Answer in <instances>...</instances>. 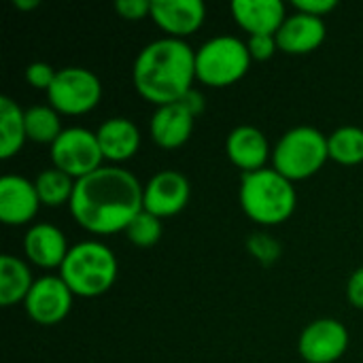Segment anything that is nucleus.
<instances>
[{
    "mask_svg": "<svg viewBox=\"0 0 363 363\" xmlns=\"http://www.w3.org/2000/svg\"><path fill=\"white\" fill-rule=\"evenodd\" d=\"M140 181L121 166H102L74 185L70 200L72 219L96 236L125 232L132 219L145 211Z\"/></svg>",
    "mask_w": 363,
    "mask_h": 363,
    "instance_id": "f257e3e1",
    "label": "nucleus"
},
{
    "mask_svg": "<svg viewBox=\"0 0 363 363\" xmlns=\"http://www.w3.org/2000/svg\"><path fill=\"white\" fill-rule=\"evenodd\" d=\"M196 81V51L179 38H157L140 49L132 66V83L140 98L155 106L179 102Z\"/></svg>",
    "mask_w": 363,
    "mask_h": 363,
    "instance_id": "f03ea898",
    "label": "nucleus"
},
{
    "mask_svg": "<svg viewBox=\"0 0 363 363\" xmlns=\"http://www.w3.org/2000/svg\"><path fill=\"white\" fill-rule=\"evenodd\" d=\"M238 200L245 215L266 228L289 221L298 206L294 183L274 168H262L242 174Z\"/></svg>",
    "mask_w": 363,
    "mask_h": 363,
    "instance_id": "7ed1b4c3",
    "label": "nucleus"
},
{
    "mask_svg": "<svg viewBox=\"0 0 363 363\" xmlns=\"http://www.w3.org/2000/svg\"><path fill=\"white\" fill-rule=\"evenodd\" d=\"M119 262L100 240H83L70 247L60 277L77 298L104 296L117 281Z\"/></svg>",
    "mask_w": 363,
    "mask_h": 363,
    "instance_id": "20e7f679",
    "label": "nucleus"
},
{
    "mask_svg": "<svg viewBox=\"0 0 363 363\" xmlns=\"http://www.w3.org/2000/svg\"><path fill=\"white\" fill-rule=\"evenodd\" d=\"M330 160L328 136L313 125L287 130L272 149V168L291 183L315 177Z\"/></svg>",
    "mask_w": 363,
    "mask_h": 363,
    "instance_id": "39448f33",
    "label": "nucleus"
},
{
    "mask_svg": "<svg viewBox=\"0 0 363 363\" xmlns=\"http://www.w3.org/2000/svg\"><path fill=\"white\" fill-rule=\"evenodd\" d=\"M251 62L247 40L221 34L196 51V79L208 87H230L249 72Z\"/></svg>",
    "mask_w": 363,
    "mask_h": 363,
    "instance_id": "423d86ee",
    "label": "nucleus"
},
{
    "mask_svg": "<svg viewBox=\"0 0 363 363\" xmlns=\"http://www.w3.org/2000/svg\"><path fill=\"white\" fill-rule=\"evenodd\" d=\"M47 100L60 115H85L102 100V83L89 68H60L47 91Z\"/></svg>",
    "mask_w": 363,
    "mask_h": 363,
    "instance_id": "0eeeda50",
    "label": "nucleus"
},
{
    "mask_svg": "<svg viewBox=\"0 0 363 363\" xmlns=\"http://www.w3.org/2000/svg\"><path fill=\"white\" fill-rule=\"evenodd\" d=\"M102 160L104 155L98 136L87 128H66L51 145L53 168L62 170L74 181L102 168Z\"/></svg>",
    "mask_w": 363,
    "mask_h": 363,
    "instance_id": "6e6552de",
    "label": "nucleus"
},
{
    "mask_svg": "<svg viewBox=\"0 0 363 363\" xmlns=\"http://www.w3.org/2000/svg\"><path fill=\"white\" fill-rule=\"evenodd\" d=\"M349 330L338 319H315L298 338V353L306 363H336L349 349Z\"/></svg>",
    "mask_w": 363,
    "mask_h": 363,
    "instance_id": "1a4fd4ad",
    "label": "nucleus"
},
{
    "mask_svg": "<svg viewBox=\"0 0 363 363\" xmlns=\"http://www.w3.org/2000/svg\"><path fill=\"white\" fill-rule=\"evenodd\" d=\"M72 300H74V294L68 289L62 277L47 274L34 281L28 298L23 300V308H26V315L34 323L43 328H51V325L62 323L68 317L72 308Z\"/></svg>",
    "mask_w": 363,
    "mask_h": 363,
    "instance_id": "9d476101",
    "label": "nucleus"
},
{
    "mask_svg": "<svg viewBox=\"0 0 363 363\" xmlns=\"http://www.w3.org/2000/svg\"><path fill=\"white\" fill-rule=\"evenodd\" d=\"M191 198L189 179L179 170H160L143 189V206L147 213L166 219L179 215Z\"/></svg>",
    "mask_w": 363,
    "mask_h": 363,
    "instance_id": "9b49d317",
    "label": "nucleus"
},
{
    "mask_svg": "<svg viewBox=\"0 0 363 363\" xmlns=\"http://www.w3.org/2000/svg\"><path fill=\"white\" fill-rule=\"evenodd\" d=\"M40 206L32 181L19 174H4L0 179V221L4 225H28L34 221Z\"/></svg>",
    "mask_w": 363,
    "mask_h": 363,
    "instance_id": "f8f14e48",
    "label": "nucleus"
},
{
    "mask_svg": "<svg viewBox=\"0 0 363 363\" xmlns=\"http://www.w3.org/2000/svg\"><path fill=\"white\" fill-rule=\"evenodd\" d=\"M151 19L170 38L185 40V36L202 28L206 6L200 0H153Z\"/></svg>",
    "mask_w": 363,
    "mask_h": 363,
    "instance_id": "ddd939ff",
    "label": "nucleus"
},
{
    "mask_svg": "<svg viewBox=\"0 0 363 363\" xmlns=\"http://www.w3.org/2000/svg\"><path fill=\"white\" fill-rule=\"evenodd\" d=\"M328 36V26L321 17H313L306 13H291L283 21L277 32L279 51L289 55H306L317 51Z\"/></svg>",
    "mask_w": 363,
    "mask_h": 363,
    "instance_id": "4468645a",
    "label": "nucleus"
},
{
    "mask_svg": "<svg viewBox=\"0 0 363 363\" xmlns=\"http://www.w3.org/2000/svg\"><path fill=\"white\" fill-rule=\"evenodd\" d=\"M230 11L249 36H277L287 19V6L281 0H234Z\"/></svg>",
    "mask_w": 363,
    "mask_h": 363,
    "instance_id": "2eb2a0df",
    "label": "nucleus"
},
{
    "mask_svg": "<svg viewBox=\"0 0 363 363\" xmlns=\"http://www.w3.org/2000/svg\"><path fill=\"white\" fill-rule=\"evenodd\" d=\"M225 153L242 174L266 168V162L272 157L266 134L255 125H236L228 134Z\"/></svg>",
    "mask_w": 363,
    "mask_h": 363,
    "instance_id": "dca6fc26",
    "label": "nucleus"
},
{
    "mask_svg": "<svg viewBox=\"0 0 363 363\" xmlns=\"http://www.w3.org/2000/svg\"><path fill=\"white\" fill-rule=\"evenodd\" d=\"M68 251L70 247L64 232L51 223H34L23 236V253L28 262L43 270H60Z\"/></svg>",
    "mask_w": 363,
    "mask_h": 363,
    "instance_id": "f3484780",
    "label": "nucleus"
},
{
    "mask_svg": "<svg viewBox=\"0 0 363 363\" xmlns=\"http://www.w3.org/2000/svg\"><path fill=\"white\" fill-rule=\"evenodd\" d=\"M194 123L196 117L181 102H172L155 108L149 121V132L157 147L170 151L183 147L191 138Z\"/></svg>",
    "mask_w": 363,
    "mask_h": 363,
    "instance_id": "a211bd4d",
    "label": "nucleus"
},
{
    "mask_svg": "<svg viewBox=\"0 0 363 363\" xmlns=\"http://www.w3.org/2000/svg\"><path fill=\"white\" fill-rule=\"evenodd\" d=\"M104 160L121 164L132 160L140 149V130L128 117H111L96 130Z\"/></svg>",
    "mask_w": 363,
    "mask_h": 363,
    "instance_id": "6ab92c4d",
    "label": "nucleus"
},
{
    "mask_svg": "<svg viewBox=\"0 0 363 363\" xmlns=\"http://www.w3.org/2000/svg\"><path fill=\"white\" fill-rule=\"evenodd\" d=\"M34 285L32 272L26 262L4 253L0 255V304L4 308L23 302Z\"/></svg>",
    "mask_w": 363,
    "mask_h": 363,
    "instance_id": "aec40b11",
    "label": "nucleus"
},
{
    "mask_svg": "<svg viewBox=\"0 0 363 363\" xmlns=\"http://www.w3.org/2000/svg\"><path fill=\"white\" fill-rule=\"evenodd\" d=\"M28 140L26 111L9 96L0 98V157H15Z\"/></svg>",
    "mask_w": 363,
    "mask_h": 363,
    "instance_id": "412c9836",
    "label": "nucleus"
},
{
    "mask_svg": "<svg viewBox=\"0 0 363 363\" xmlns=\"http://www.w3.org/2000/svg\"><path fill=\"white\" fill-rule=\"evenodd\" d=\"M330 160L340 166L363 164V128L342 125L328 136Z\"/></svg>",
    "mask_w": 363,
    "mask_h": 363,
    "instance_id": "4be33fe9",
    "label": "nucleus"
},
{
    "mask_svg": "<svg viewBox=\"0 0 363 363\" xmlns=\"http://www.w3.org/2000/svg\"><path fill=\"white\" fill-rule=\"evenodd\" d=\"M74 185H77V181L57 168H47V170L38 172V177L34 181L40 204L49 206V208L70 204L72 194H74Z\"/></svg>",
    "mask_w": 363,
    "mask_h": 363,
    "instance_id": "5701e85b",
    "label": "nucleus"
},
{
    "mask_svg": "<svg viewBox=\"0 0 363 363\" xmlns=\"http://www.w3.org/2000/svg\"><path fill=\"white\" fill-rule=\"evenodd\" d=\"M64 132L60 113L49 104H38L26 108V134L28 140L38 145H53Z\"/></svg>",
    "mask_w": 363,
    "mask_h": 363,
    "instance_id": "b1692460",
    "label": "nucleus"
},
{
    "mask_svg": "<svg viewBox=\"0 0 363 363\" xmlns=\"http://www.w3.org/2000/svg\"><path fill=\"white\" fill-rule=\"evenodd\" d=\"M162 234H164L162 219L155 217V215H151V213H147V211L138 213V215L132 219V223L125 228L128 240H130L132 245H136V247H143V249L157 245L160 238H162Z\"/></svg>",
    "mask_w": 363,
    "mask_h": 363,
    "instance_id": "393cba45",
    "label": "nucleus"
},
{
    "mask_svg": "<svg viewBox=\"0 0 363 363\" xmlns=\"http://www.w3.org/2000/svg\"><path fill=\"white\" fill-rule=\"evenodd\" d=\"M247 249L264 266H270V264H274L281 257V245L272 236H268V234H253V236H249Z\"/></svg>",
    "mask_w": 363,
    "mask_h": 363,
    "instance_id": "a878e982",
    "label": "nucleus"
},
{
    "mask_svg": "<svg viewBox=\"0 0 363 363\" xmlns=\"http://www.w3.org/2000/svg\"><path fill=\"white\" fill-rule=\"evenodd\" d=\"M57 70L47 64V62H32L26 66V83L34 89H45L49 91L53 79H55Z\"/></svg>",
    "mask_w": 363,
    "mask_h": 363,
    "instance_id": "bb28decb",
    "label": "nucleus"
},
{
    "mask_svg": "<svg viewBox=\"0 0 363 363\" xmlns=\"http://www.w3.org/2000/svg\"><path fill=\"white\" fill-rule=\"evenodd\" d=\"M151 6H153L151 0H117L115 2V11L125 21H140L145 17H151Z\"/></svg>",
    "mask_w": 363,
    "mask_h": 363,
    "instance_id": "cd10ccee",
    "label": "nucleus"
},
{
    "mask_svg": "<svg viewBox=\"0 0 363 363\" xmlns=\"http://www.w3.org/2000/svg\"><path fill=\"white\" fill-rule=\"evenodd\" d=\"M247 47H249L251 60L255 62H266L279 51L277 36H249Z\"/></svg>",
    "mask_w": 363,
    "mask_h": 363,
    "instance_id": "c85d7f7f",
    "label": "nucleus"
},
{
    "mask_svg": "<svg viewBox=\"0 0 363 363\" xmlns=\"http://www.w3.org/2000/svg\"><path fill=\"white\" fill-rule=\"evenodd\" d=\"M336 6H338L336 0H296L294 2V9L296 11L306 13V15H313V17H321V19L328 13H332Z\"/></svg>",
    "mask_w": 363,
    "mask_h": 363,
    "instance_id": "c756f323",
    "label": "nucleus"
},
{
    "mask_svg": "<svg viewBox=\"0 0 363 363\" xmlns=\"http://www.w3.org/2000/svg\"><path fill=\"white\" fill-rule=\"evenodd\" d=\"M347 300L353 308L363 311V266L357 268L347 283Z\"/></svg>",
    "mask_w": 363,
    "mask_h": 363,
    "instance_id": "7c9ffc66",
    "label": "nucleus"
},
{
    "mask_svg": "<svg viewBox=\"0 0 363 363\" xmlns=\"http://www.w3.org/2000/svg\"><path fill=\"white\" fill-rule=\"evenodd\" d=\"M194 117H198V115H202L204 113V108H206V100H204V96L198 91V89H189L181 100H179Z\"/></svg>",
    "mask_w": 363,
    "mask_h": 363,
    "instance_id": "2f4dec72",
    "label": "nucleus"
},
{
    "mask_svg": "<svg viewBox=\"0 0 363 363\" xmlns=\"http://www.w3.org/2000/svg\"><path fill=\"white\" fill-rule=\"evenodd\" d=\"M40 2L38 0H13V6L15 9H21V11H30V9H36Z\"/></svg>",
    "mask_w": 363,
    "mask_h": 363,
    "instance_id": "473e14b6",
    "label": "nucleus"
}]
</instances>
